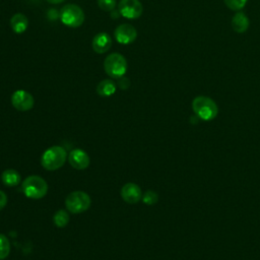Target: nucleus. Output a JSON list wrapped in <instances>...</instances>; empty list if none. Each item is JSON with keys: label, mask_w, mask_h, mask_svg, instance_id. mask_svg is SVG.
<instances>
[{"label": "nucleus", "mask_w": 260, "mask_h": 260, "mask_svg": "<svg viewBox=\"0 0 260 260\" xmlns=\"http://www.w3.org/2000/svg\"><path fill=\"white\" fill-rule=\"evenodd\" d=\"M192 110L194 114L203 121H211L218 114L216 103L205 95H198L192 101Z\"/></svg>", "instance_id": "nucleus-1"}, {"label": "nucleus", "mask_w": 260, "mask_h": 260, "mask_svg": "<svg viewBox=\"0 0 260 260\" xmlns=\"http://www.w3.org/2000/svg\"><path fill=\"white\" fill-rule=\"evenodd\" d=\"M68 155L64 147L54 145L47 148L41 157L42 167L48 171L60 169L66 161Z\"/></svg>", "instance_id": "nucleus-2"}, {"label": "nucleus", "mask_w": 260, "mask_h": 260, "mask_svg": "<svg viewBox=\"0 0 260 260\" xmlns=\"http://www.w3.org/2000/svg\"><path fill=\"white\" fill-rule=\"evenodd\" d=\"M21 190L27 198L41 199L48 192V184L42 177L32 175L23 180Z\"/></svg>", "instance_id": "nucleus-3"}, {"label": "nucleus", "mask_w": 260, "mask_h": 260, "mask_svg": "<svg viewBox=\"0 0 260 260\" xmlns=\"http://www.w3.org/2000/svg\"><path fill=\"white\" fill-rule=\"evenodd\" d=\"M104 69L110 77L119 79L124 76L127 71V61L123 55L112 53L106 57L104 61Z\"/></svg>", "instance_id": "nucleus-4"}, {"label": "nucleus", "mask_w": 260, "mask_h": 260, "mask_svg": "<svg viewBox=\"0 0 260 260\" xmlns=\"http://www.w3.org/2000/svg\"><path fill=\"white\" fill-rule=\"evenodd\" d=\"M91 200L87 193L83 191H73L65 199V206L71 213H82L90 206Z\"/></svg>", "instance_id": "nucleus-5"}, {"label": "nucleus", "mask_w": 260, "mask_h": 260, "mask_svg": "<svg viewBox=\"0 0 260 260\" xmlns=\"http://www.w3.org/2000/svg\"><path fill=\"white\" fill-rule=\"evenodd\" d=\"M60 18L63 24L69 27H78L84 21L83 10L75 4H67L62 7Z\"/></svg>", "instance_id": "nucleus-6"}, {"label": "nucleus", "mask_w": 260, "mask_h": 260, "mask_svg": "<svg viewBox=\"0 0 260 260\" xmlns=\"http://www.w3.org/2000/svg\"><path fill=\"white\" fill-rule=\"evenodd\" d=\"M11 104L16 110L25 112V111H29L30 109H32L35 100L28 91L23 90V89H18L12 93Z\"/></svg>", "instance_id": "nucleus-7"}, {"label": "nucleus", "mask_w": 260, "mask_h": 260, "mask_svg": "<svg viewBox=\"0 0 260 260\" xmlns=\"http://www.w3.org/2000/svg\"><path fill=\"white\" fill-rule=\"evenodd\" d=\"M142 11L143 7L139 0H121L119 2V13L128 19L138 18Z\"/></svg>", "instance_id": "nucleus-8"}, {"label": "nucleus", "mask_w": 260, "mask_h": 260, "mask_svg": "<svg viewBox=\"0 0 260 260\" xmlns=\"http://www.w3.org/2000/svg\"><path fill=\"white\" fill-rule=\"evenodd\" d=\"M115 39L122 45H129L136 40L137 31L136 28L129 23H122L115 29Z\"/></svg>", "instance_id": "nucleus-9"}, {"label": "nucleus", "mask_w": 260, "mask_h": 260, "mask_svg": "<svg viewBox=\"0 0 260 260\" xmlns=\"http://www.w3.org/2000/svg\"><path fill=\"white\" fill-rule=\"evenodd\" d=\"M68 160L72 168L76 170H84L89 166L88 154L80 148L72 149L68 154Z\"/></svg>", "instance_id": "nucleus-10"}, {"label": "nucleus", "mask_w": 260, "mask_h": 260, "mask_svg": "<svg viewBox=\"0 0 260 260\" xmlns=\"http://www.w3.org/2000/svg\"><path fill=\"white\" fill-rule=\"evenodd\" d=\"M122 199L130 204L137 203L142 198V191L135 183H127L121 189Z\"/></svg>", "instance_id": "nucleus-11"}, {"label": "nucleus", "mask_w": 260, "mask_h": 260, "mask_svg": "<svg viewBox=\"0 0 260 260\" xmlns=\"http://www.w3.org/2000/svg\"><path fill=\"white\" fill-rule=\"evenodd\" d=\"M91 46L95 53L104 54L107 51H109V49L112 46L111 37L107 32H99L93 37Z\"/></svg>", "instance_id": "nucleus-12"}, {"label": "nucleus", "mask_w": 260, "mask_h": 260, "mask_svg": "<svg viewBox=\"0 0 260 260\" xmlns=\"http://www.w3.org/2000/svg\"><path fill=\"white\" fill-rule=\"evenodd\" d=\"M249 24V18L244 12H238L232 18V27L238 34L245 32L248 29Z\"/></svg>", "instance_id": "nucleus-13"}, {"label": "nucleus", "mask_w": 260, "mask_h": 260, "mask_svg": "<svg viewBox=\"0 0 260 260\" xmlns=\"http://www.w3.org/2000/svg\"><path fill=\"white\" fill-rule=\"evenodd\" d=\"M10 26L15 34H22L28 26V19L22 13H16L10 19Z\"/></svg>", "instance_id": "nucleus-14"}, {"label": "nucleus", "mask_w": 260, "mask_h": 260, "mask_svg": "<svg viewBox=\"0 0 260 260\" xmlns=\"http://www.w3.org/2000/svg\"><path fill=\"white\" fill-rule=\"evenodd\" d=\"M20 180H21L20 174L13 169L5 170L1 175V181L7 187L17 186L20 183Z\"/></svg>", "instance_id": "nucleus-15"}, {"label": "nucleus", "mask_w": 260, "mask_h": 260, "mask_svg": "<svg viewBox=\"0 0 260 260\" xmlns=\"http://www.w3.org/2000/svg\"><path fill=\"white\" fill-rule=\"evenodd\" d=\"M117 89L116 83L111 79H104L101 82H99L96 86V92L101 96H110L115 93Z\"/></svg>", "instance_id": "nucleus-16"}, {"label": "nucleus", "mask_w": 260, "mask_h": 260, "mask_svg": "<svg viewBox=\"0 0 260 260\" xmlns=\"http://www.w3.org/2000/svg\"><path fill=\"white\" fill-rule=\"evenodd\" d=\"M69 219H70L69 213L64 209H59L58 211H56V213L53 216V221L55 225L58 228L66 226L69 222Z\"/></svg>", "instance_id": "nucleus-17"}, {"label": "nucleus", "mask_w": 260, "mask_h": 260, "mask_svg": "<svg viewBox=\"0 0 260 260\" xmlns=\"http://www.w3.org/2000/svg\"><path fill=\"white\" fill-rule=\"evenodd\" d=\"M10 253V242L6 236L0 234V260L8 257Z\"/></svg>", "instance_id": "nucleus-18"}, {"label": "nucleus", "mask_w": 260, "mask_h": 260, "mask_svg": "<svg viewBox=\"0 0 260 260\" xmlns=\"http://www.w3.org/2000/svg\"><path fill=\"white\" fill-rule=\"evenodd\" d=\"M142 201L147 205H153L158 201V195L152 190H147L142 194Z\"/></svg>", "instance_id": "nucleus-19"}, {"label": "nucleus", "mask_w": 260, "mask_h": 260, "mask_svg": "<svg viewBox=\"0 0 260 260\" xmlns=\"http://www.w3.org/2000/svg\"><path fill=\"white\" fill-rule=\"evenodd\" d=\"M248 0H224L228 8L232 10H241L247 3Z\"/></svg>", "instance_id": "nucleus-20"}, {"label": "nucleus", "mask_w": 260, "mask_h": 260, "mask_svg": "<svg viewBox=\"0 0 260 260\" xmlns=\"http://www.w3.org/2000/svg\"><path fill=\"white\" fill-rule=\"evenodd\" d=\"M116 0H98V5L102 10L112 11L116 7Z\"/></svg>", "instance_id": "nucleus-21"}, {"label": "nucleus", "mask_w": 260, "mask_h": 260, "mask_svg": "<svg viewBox=\"0 0 260 260\" xmlns=\"http://www.w3.org/2000/svg\"><path fill=\"white\" fill-rule=\"evenodd\" d=\"M118 85H119V87H120L121 89H127V88L129 87V85H130V80H129V78L122 76L121 78H119Z\"/></svg>", "instance_id": "nucleus-22"}, {"label": "nucleus", "mask_w": 260, "mask_h": 260, "mask_svg": "<svg viewBox=\"0 0 260 260\" xmlns=\"http://www.w3.org/2000/svg\"><path fill=\"white\" fill-rule=\"evenodd\" d=\"M6 203H7V195L2 190H0V210L5 207Z\"/></svg>", "instance_id": "nucleus-23"}, {"label": "nucleus", "mask_w": 260, "mask_h": 260, "mask_svg": "<svg viewBox=\"0 0 260 260\" xmlns=\"http://www.w3.org/2000/svg\"><path fill=\"white\" fill-rule=\"evenodd\" d=\"M46 1L51 3V4H59V3H61V2H63L65 0H46Z\"/></svg>", "instance_id": "nucleus-24"}]
</instances>
